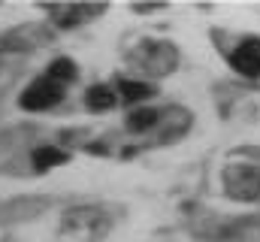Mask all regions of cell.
<instances>
[{"instance_id":"obj_1","label":"cell","mask_w":260,"mask_h":242,"mask_svg":"<svg viewBox=\"0 0 260 242\" xmlns=\"http://www.w3.org/2000/svg\"><path fill=\"white\" fill-rule=\"evenodd\" d=\"M61 230L73 239H82V242H97L103 239L112 227V218L100 209V206H73L67 209L64 218H61Z\"/></svg>"},{"instance_id":"obj_2","label":"cell","mask_w":260,"mask_h":242,"mask_svg":"<svg viewBox=\"0 0 260 242\" xmlns=\"http://www.w3.org/2000/svg\"><path fill=\"white\" fill-rule=\"evenodd\" d=\"M127 60L148 76H170L179 64V49L164 40H145L133 49V55H127Z\"/></svg>"},{"instance_id":"obj_3","label":"cell","mask_w":260,"mask_h":242,"mask_svg":"<svg viewBox=\"0 0 260 242\" xmlns=\"http://www.w3.org/2000/svg\"><path fill=\"white\" fill-rule=\"evenodd\" d=\"M224 191L233 200H257L260 197V167L257 164H236L224 170Z\"/></svg>"},{"instance_id":"obj_4","label":"cell","mask_w":260,"mask_h":242,"mask_svg":"<svg viewBox=\"0 0 260 242\" xmlns=\"http://www.w3.org/2000/svg\"><path fill=\"white\" fill-rule=\"evenodd\" d=\"M61 97H64V85L55 82V79H49V76H40V79H34L21 91L18 106L27 109V112H43V109H52Z\"/></svg>"},{"instance_id":"obj_5","label":"cell","mask_w":260,"mask_h":242,"mask_svg":"<svg viewBox=\"0 0 260 242\" xmlns=\"http://www.w3.org/2000/svg\"><path fill=\"white\" fill-rule=\"evenodd\" d=\"M230 64H233V70H236L239 76H245V79H257L260 76V40L257 37L242 40V43L233 49Z\"/></svg>"},{"instance_id":"obj_6","label":"cell","mask_w":260,"mask_h":242,"mask_svg":"<svg viewBox=\"0 0 260 242\" xmlns=\"http://www.w3.org/2000/svg\"><path fill=\"white\" fill-rule=\"evenodd\" d=\"M100 12H103V3H97V6H88V3H61V6H52V18L61 27H76V24L100 15Z\"/></svg>"},{"instance_id":"obj_7","label":"cell","mask_w":260,"mask_h":242,"mask_svg":"<svg viewBox=\"0 0 260 242\" xmlns=\"http://www.w3.org/2000/svg\"><path fill=\"white\" fill-rule=\"evenodd\" d=\"M115 103H118V94L109 85H94L85 91V106L91 112H109V109H115Z\"/></svg>"},{"instance_id":"obj_8","label":"cell","mask_w":260,"mask_h":242,"mask_svg":"<svg viewBox=\"0 0 260 242\" xmlns=\"http://www.w3.org/2000/svg\"><path fill=\"white\" fill-rule=\"evenodd\" d=\"M151 94H154L151 82H142V79H121L118 82V100H124V103H139Z\"/></svg>"},{"instance_id":"obj_9","label":"cell","mask_w":260,"mask_h":242,"mask_svg":"<svg viewBox=\"0 0 260 242\" xmlns=\"http://www.w3.org/2000/svg\"><path fill=\"white\" fill-rule=\"evenodd\" d=\"M70 161V155H67L64 148H55V145H40V148H34V167L40 170V173H46V170H52V167H61Z\"/></svg>"},{"instance_id":"obj_10","label":"cell","mask_w":260,"mask_h":242,"mask_svg":"<svg viewBox=\"0 0 260 242\" xmlns=\"http://www.w3.org/2000/svg\"><path fill=\"white\" fill-rule=\"evenodd\" d=\"M157 121H160V112H157V109H151V106H139V109H133V112L127 115V130L142 133V130H151Z\"/></svg>"},{"instance_id":"obj_11","label":"cell","mask_w":260,"mask_h":242,"mask_svg":"<svg viewBox=\"0 0 260 242\" xmlns=\"http://www.w3.org/2000/svg\"><path fill=\"white\" fill-rule=\"evenodd\" d=\"M46 76L55 79V82H61V85H67V82H76L79 67H76V60H70V58H55L52 64H49Z\"/></svg>"}]
</instances>
